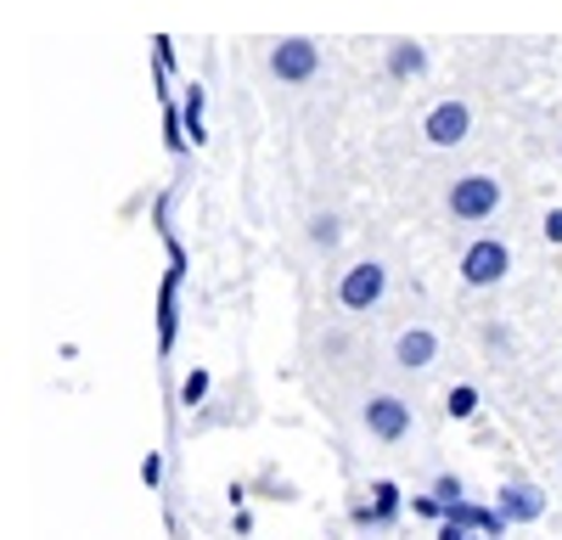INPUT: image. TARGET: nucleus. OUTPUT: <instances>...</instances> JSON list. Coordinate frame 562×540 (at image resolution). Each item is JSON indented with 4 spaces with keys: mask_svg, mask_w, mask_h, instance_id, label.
Here are the masks:
<instances>
[{
    "mask_svg": "<svg viewBox=\"0 0 562 540\" xmlns=\"http://www.w3.org/2000/svg\"><path fill=\"white\" fill-rule=\"evenodd\" d=\"M501 203H506V187L495 175H461V180H450V192H445V209L461 225H484L490 214H501Z\"/></svg>",
    "mask_w": 562,
    "mask_h": 540,
    "instance_id": "f257e3e1",
    "label": "nucleus"
},
{
    "mask_svg": "<svg viewBox=\"0 0 562 540\" xmlns=\"http://www.w3.org/2000/svg\"><path fill=\"white\" fill-rule=\"evenodd\" d=\"M506 270H512V248L501 237H473L461 248V282L467 288H495V282H506Z\"/></svg>",
    "mask_w": 562,
    "mask_h": 540,
    "instance_id": "f03ea898",
    "label": "nucleus"
},
{
    "mask_svg": "<svg viewBox=\"0 0 562 540\" xmlns=\"http://www.w3.org/2000/svg\"><path fill=\"white\" fill-rule=\"evenodd\" d=\"M383 293H389V270H383L378 259L349 265V270H344V282H338V304H344L349 315L378 310V304H383Z\"/></svg>",
    "mask_w": 562,
    "mask_h": 540,
    "instance_id": "7ed1b4c3",
    "label": "nucleus"
},
{
    "mask_svg": "<svg viewBox=\"0 0 562 540\" xmlns=\"http://www.w3.org/2000/svg\"><path fill=\"white\" fill-rule=\"evenodd\" d=\"M270 74H276L281 85H304V79H315V74H321V45L304 40V34L276 40V45H270Z\"/></svg>",
    "mask_w": 562,
    "mask_h": 540,
    "instance_id": "20e7f679",
    "label": "nucleus"
},
{
    "mask_svg": "<svg viewBox=\"0 0 562 540\" xmlns=\"http://www.w3.org/2000/svg\"><path fill=\"white\" fill-rule=\"evenodd\" d=\"M467 130H473V108L456 102V97H445V102H434L428 113H422V135H428V147H461Z\"/></svg>",
    "mask_w": 562,
    "mask_h": 540,
    "instance_id": "39448f33",
    "label": "nucleus"
},
{
    "mask_svg": "<svg viewBox=\"0 0 562 540\" xmlns=\"http://www.w3.org/2000/svg\"><path fill=\"white\" fill-rule=\"evenodd\" d=\"M366 434L383 439V445L405 439V434H411V405H405L400 394H371V400H366Z\"/></svg>",
    "mask_w": 562,
    "mask_h": 540,
    "instance_id": "423d86ee",
    "label": "nucleus"
},
{
    "mask_svg": "<svg viewBox=\"0 0 562 540\" xmlns=\"http://www.w3.org/2000/svg\"><path fill=\"white\" fill-rule=\"evenodd\" d=\"M394 360H400V372H428L439 360V333L434 327H405L394 338Z\"/></svg>",
    "mask_w": 562,
    "mask_h": 540,
    "instance_id": "0eeeda50",
    "label": "nucleus"
},
{
    "mask_svg": "<svg viewBox=\"0 0 562 540\" xmlns=\"http://www.w3.org/2000/svg\"><path fill=\"white\" fill-rule=\"evenodd\" d=\"M540 513H546V495L535 484H506L501 490V518L506 524H535Z\"/></svg>",
    "mask_w": 562,
    "mask_h": 540,
    "instance_id": "6e6552de",
    "label": "nucleus"
},
{
    "mask_svg": "<svg viewBox=\"0 0 562 540\" xmlns=\"http://www.w3.org/2000/svg\"><path fill=\"white\" fill-rule=\"evenodd\" d=\"M400 518V484L378 479L371 484V507H355V524H394Z\"/></svg>",
    "mask_w": 562,
    "mask_h": 540,
    "instance_id": "1a4fd4ad",
    "label": "nucleus"
},
{
    "mask_svg": "<svg viewBox=\"0 0 562 540\" xmlns=\"http://www.w3.org/2000/svg\"><path fill=\"white\" fill-rule=\"evenodd\" d=\"M428 63H422V45H394V63H389V74L394 79H411V74H422Z\"/></svg>",
    "mask_w": 562,
    "mask_h": 540,
    "instance_id": "9d476101",
    "label": "nucleus"
},
{
    "mask_svg": "<svg viewBox=\"0 0 562 540\" xmlns=\"http://www.w3.org/2000/svg\"><path fill=\"white\" fill-rule=\"evenodd\" d=\"M445 412H450V417H473V412H479V389L456 383V389L445 394Z\"/></svg>",
    "mask_w": 562,
    "mask_h": 540,
    "instance_id": "9b49d317",
    "label": "nucleus"
},
{
    "mask_svg": "<svg viewBox=\"0 0 562 540\" xmlns=\"http://www.w3.org/2000/svg\"><path fill=\"white\" fill-rule=\"evenodd\" d=\"M310 237H315L321 248H333V243H338V220H333V214H315V220H310Z\"/></svg>",
    "mask_w": 562,
    "mask_h": 540,
    "instance_id": "f8f14e48",
    "label": "nucleus"
},
{
    "mask_svg": "<svg viewBox=\"0 0 562 540\" xmlns=\"http://www.w3.org/2000/svg\"><path fill=\"white\" fill-rule=\"evenodd\" d=\"M203 394H209V372H192V378L180 383V405H198Z\"/></svg>",
    "mask_w": 562,
    "mask_h": 540,
    "instance_id": "ddd939ff",
    "label": "nucleus"
},
{
    "mask_svg": "<svg viewBox=\"0 0 562 540\" xmlns=\"http://www.w3.org/2000/svg\"><path fill=\"white\" fill-rule=\"evenodd\" d=\"M434 495H439L445 507H450V502H461V479H450V473H445V479L434 484Z\"/></svg>",
    "mask_w": 562,
    "mask_h": 540,
    "instance_id": "4468645a",
    "label": "nucleus"
},
{
    "mask_svg": "<svg viewBox=\"0 0 562 540\" xmlns=\"http://www.w3.org/2000/svg\"><path fill=\"white\" fill-rule=\"evenodd\" d=\"M422 518H445V502H439V495H416V502H411Z\"/></svg>",
    "mask_w": 562,
    "mask_h": 540,
    "instance_id": "2eb2a0df",
    "label": "nucleus"
},
{
    "mask_svg": "<svg viewBox=\"0 0 562 540\" xmlns=\"http://www.w3.org/2000/svg\"><path fill=\"white\" fill-rule=\"evenodd\" d=\"M140 479L158 484V479H164V462H158V457H147V462H140Z\"/></svg>",
    "mask_w": 562,
    "mask_h": 540,
    "instance_id": "dca6fc26",
    "label": "nucleus"
},
{
    "mask_svg": "<svg viewBox=\"0 0 562 540\" xmlns=\"http://www.w3.org/2000/svg\"><path fill=\"white\" fill-rule=\"evenodd\" d=\"M546 237H551V243H562V209H551V214H546Z\"/></svg>",
    "mask_w": 562,
    "mask_h": 540,
    "instance_id": "f3484780",
    "label": "nucleus"
},
{
    "mask_svg": "<svg viewBox=\"0 0 562 540\" xmlns=\"http://www.w3.org/2000/svg\"><path fill=\"white\" fill-rule=\"evenodd\" d=\"M439 540H467V529H461V524H450V518H445V529H439Z\"/></svg>",
    "mask_w": 562,
    "mask_h": 540,
    "instance_id": "a211bd4d",
    "label": "nucleus"
},
{
    "mask_svg": "<svg viewBox=\"0 0 562 540\" xmlns=\"http://www.w3.org/2000/svg\"><path fill=\"white\" fill-rule=\"evenodd\" d=\"M467 540H473V535H467Z\"/></svg>",
    "mask_w": 562,
    "mask_h": 540,
    "instance_id": "6ab92c4d",
    "label": "nucleus"
}]
</instances>
